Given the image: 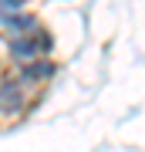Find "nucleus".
I'll use <instances>...</instances> for the list:
<instances>
[{
    "label": "nucleus",
    "mask_w": 145,
    "mask_h": 152,
    "mask_svg": "<svg viewBox=\"0 0 145 152\" xmlns=\"http://www.w3.org/2000/svg\"><path fill=\"white\" fill-rule=\"evenodd\" d=\"M27 88H31V85H27L20 75L4 78V81H0V115H17V112H24Z\"/></svg>",
    "instance_id": "f257e3e1"
},
{
    "label": "nucleus",
    "mask_w": 145,
    "mask_h": 152,
    "mask_svg": "<svg viewBox=\"0 0 145 152\" xmlns=\"http://www.w3.org/2000/svg\"><path fill=\"white\" fill-rule=\"evenodd\" d=\"M0 27H7L14 34H31V31H37V20H34V14L7 10V14H0Z\"/></svg>",
    "instance_id": "f03ea898"
},
{
    "label": "nucleus",
    "mask_w": 145,
    "mask_h": 152,
    "mask_svg": "<svg viewBox=\"0 0 145 152\" xmlns=\"http://www.w3.org/2000/svg\"><path fill=\"white\" fill-rule=\"evenodd\" d=\"M54 75V64L51 61H27V64L20 68V78L27 85H37V81H47V78Z\"/></svg>",
    "instance_id": "7ed1b4c3"
},
{
    "label": "nucleus",
    "mask_w": 145,
    "mask_h": 152,
    "mask_svg": "<svg viewBox=\"0 0 145 152\" xmlns=\"http://www.w3.org/2000/svg\"><path fill=\"white\" fill-rule=\"evenodd\" d=\"M24 7V0H0V14H7V10H20Z\"/></svg>",
    "instance_id": "20e7f679"
}]
</instances>
